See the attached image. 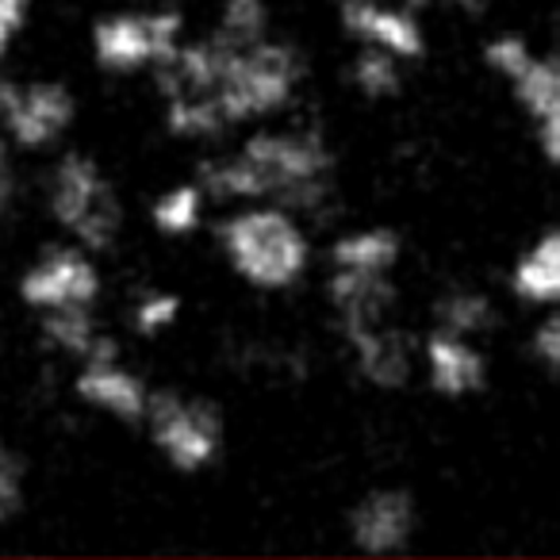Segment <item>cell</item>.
Listing matches in <instances>:
<instances>
[{"instance_id":"cell-1","label":"cell","mask_w":560,"mask_h":560,"mask_svg":"<svg viewBox=\"0 0 560 560\" xmlns=\"http://www.w3.org/2000/svg\"><path fill=\"white\" fill-rule=\"evenodd\" d=\"M330 158L319 131H261L234 154L200 170L208 200H277L280 208L319 215L330 196Z\"/></svg>"},{"instance_id":"cell-2","label":"cell","mask_w":560,"mask_h":560,"mask_svg":"<svg viewBox=\"0 0 560 560\" xmlns=\"http://www.w3.org/2000/svg\"><path fill=\"white\" fill-rule=\"evenodd\" d=\"M219 246H223L231 269L246 284L265 292L292 289L307 272L312 246L300 231L296 215L289 208H246L219 226Z\"/></svg>"},{"instance_id":"cell-3","label":"cell","mask_w":560,"mask_h":560,"mask_svg":"<svg viewBox=\"0 0 560 560\" xmlns=\"http://www.w3.org/2000/svg\"><path fill=\"white\" fill-rule=\"evenodd\" d=\"M304 81V58L289 43H249V47H231L226 43V62L219 73L215 101L226 116V127L249 124L280 112L296 96Z\"/></svg>"},{"instance_id":"cell-4","label":"cell","mask_w":560,"mask_h":560,"mask_svg":"<svg viewBox=\"0 0 560 560\" xmlns=\"http://www.w3.org/2000/svg\"><path fill=\"white\" fill-rule=\"evenodd\" d=\"M47 211L81 249L104 254L124 231V208L89 154H62L47 177Z\"/></svg>"},{"instance_id":"cell-5","label":"cell","mask_w":560,"mask_h":560,"mask_svg":"<svg viewBox=\"0 0 560 560\" xmlns=\"http://www.w3.org/2000/svg\"><path fill=\"white\" fill-rule=\"evenodd\" d=\"M185 35V16L165 12H116L93 27V58L108 73L158 70Z\"/></svg>"},{"instance_id":"cell-6","label":"cell","mask_w":560,"mask_h":560,"mask_svg":"<svg viewBox=\"0 0 560 560\" xmlns=\"http://www.w3.org/2000/svg\"><path fill=\"white\" fill-rule=\"evenodd\" d=\"M158 453L180 472H200L211 465L223 442V419L208 399H188L177 392H150L147 419Z\"/></svg>"},{"instance_id":"cell-7","label":"cell","mask_w":560,"mask_h":560,"mask_svg":"<svg viewBox=\"0 0 560 560\" xmlns=\"http://www.w3.org/2000/svg\"><path fill=\"white\" fill-rule=\"evenodd\" d=\"M78 119V101L62 81H24L9 85L4 108H0V131L9 142L27 154L50 150Z\"/></svg>"},{"instance_id":"cell-8","label":"cell","mask_w":560,"mask_h":560,"mask_svg":"<svg viewBox=\"0 0 560 560\" xmlns=\"http://www.w3.org/2000/svg\"><path fill=\"white\" fill-rule=\"evenodd\" d=\"M20 300L39 315L58 307H93L101 300V269L78 242L50 246L20 277Z\"/></svg>"},{"instance_id":"cell-9","label":"cell","mask_w":560,"mask_h":560,"mask_svg":"<svg viewBox=\"0 0 560 560\" xmlns=\"http://www.w3.org/2000/svg\"><path fill=\"white\" fill-rule=\"evenodd\" d=\"M342 24L365 47L388 50L399 62L422 58V50H427V35H422L419 16L411 9L392 4V0H342Z\"/></svg>"},{"instance_id":"cell-10","label":"cell","mask_w":560,"mask_h":560,"mask_svg":"<svg viewBox=\"0 0 560 560\" xmlns=\"http://www.w3.org/2000/svg\"><path fill=\"white\" fill-rule=\"evenodd\" d=\"M73 392L85 407L108 415V419L119 422H142L150 407V388L142 384L139 373L124 365L119 358L108 361H89V365L78 369V381H73Z\"/></svg>"},{"instance_id":"cell-11","label":"cell","mask_w":560,"mask_h":560,"mask_svg":"<svg viewBox=\"0 0 560 560\" xmlns=\"http://www.w3.org/2000/svg\"><path fill=\"white\" fill-rule=\"evenodd\" d=\"M353 365L376 388H404L415 373V346L404 330L388 327V323H373V327L346 330Z\"/></svg>"},{"instance_id":"cell-12","label":"cell","mask_w":560,"mask_h":560,"mask_svg":"<svg viewBox=\"0 0 560 560\" xmlns=\"http://www.w3.org/2000/svg\"><path fill=\"white\" fill-rule=\"evenodd\" d=\"M330 312H335L338 327L358 330L384 323L396 304V289H392L388 272H358V269H335L327 284Z\"/></svg>"},{"instance_id":"cell-13","label":"cell","mask_w":560,"mask_h":560,"mask_svg":"<svg viewBox=\"0 0 560 560\" xmlns=\"http://www.w3.org/2000/svg\"><path fill=\"white\" fill-rule=\"evenodd\" d=\"M415 529V506H411V495L404 491H373L358 503L350 518V534L353 541L361 545L365 552H396L407 545Z\"/></svg>"},{"instance_id":"cell-14","label":"cell","mask_w":560,"mask_h":560,"mask_svg":"<svg viewBox=\"0 0 560 560\" xmlns=\"http://www.w3.org/2000/svg\"><path fill=\"white\" fill-rule=\"evenodd\" d=\"M39 335H43V342H47V350L62 353V358L78 361V365L119 358L116 338L104 335L93 307H58V312H43Z\"/></svg>"},{"instance_id":"cell-15","label":"cell","mask_w":560,"mask_h":560,"mask_svg":"<svg viewBox=\"0 0 560 560\" xmlns=\"http://www.w3.org/2000/svg\"><path fill=\"white\" fill-rule=\"evenodd\" d=\"M422 361H427V376L434 384V392L442 396H468L483 384V358L480 350H472V342L453 330H438V335L427 338L422 346Z\"/></svg>"},{"instance_id":"cell-16","label":"cell","mask_w":560,"mask_h":560,"mask_svg":"<svg viewBox=\"0 0 560 560\" xmlns=\"http://www.w3.org/2000/svg\"><path fill=\"white\" fill-rule=\"evenodd\" d=\"M511 284L526 304H560V226L518 257Z\"/></svg>"},{"instance_id":"cell-17","label":"cell","mask_w":560,"mask_h":560,"mask_svg":"<svg viewBox=\"0 0 560 560\" xmlns=\"http://www.w3.org/2000/svg\"><path fill=\"white\" fill-rule=\"evenodd\" d=\"M399 261V234L388 226H365V231L342 234L330 246V265L335 269L358 272H392Z\"/></svg>"},{"instance_id":"cell-18","label":"cell","mask_w":560,"mask_h":560,"mask_svg":"<svg viewBox=\"0 0 560 560\" xmlns=\"http://www.w3.org/2000/svg\"><path fill=\"white\" fill-rule=\"evenodd\" d=\"M518 104L529 116L545 119L552 108H560V55H534L526 62V70L511 81Z\"/></svg>"},{"instance_id":"cell-19","label":"cell","mask_w":560,"mask_h":560,"mask_svg":"<svg viewBox=\"0 0 560 560\" xmlns=\"http://www.w3.org/2000/svg\"><path fill=\"white\" fill-rule=\"evenodd\" d=\"M203 200H208V192L200 188V180L165 188L154 200V208H150V219H154L158 234H165V238H185V234H192L203 219Z\"/></svg>"},{"instance_id":"cell-20","label":"cell","mask_w":560,"mask_h":560,"mask_svg":"<svg viewBox=\"0 0 560 560\" xmlns=\"http://www.w3.org/2000/svg\"><path fill=\"white\" fill-rule=\"evenodd\" d=\"M350 81L361 96H369V101H388V96L399 93V81H404L399 58L381 47H365L358 58H353Z\"/></svg>"},{"instance_id":"cell-21","label":"cell","mask_w":560,"mask_h":560,"mask_svg":"<svg viewBox=\"0 0 560 560\" xmlns=\"http://www.w3.org/2000/svg\"><path fill=\"white\" fill-rule=\"evenodd\" d=\"M495 312H491V300L483 292H472V289H457L438 304V323L442 330H453L460 338H476L491 327Z\"/></svg>"},{"instance_id":"cell-22","label":"cell","mask_w":560,"mask_h":560,"mask_svg":"<svg viewBox=\"0 0 560 560\" xmlns=\"http://www.w3.org/2000/svg\"><path fill=\"white\" fill-rule=\"evenodd\" d=\"M215 35L231 47H249V43L269 39V9L265 0H223Z\"/></svg>"},{"instance_id":"cell-23","label":"cell","mask_w":560,"mask_h":560,"mask_svg":"<svg viewBox=\"0 0 560 560\" xmlns=\"http://www.w3.org/2000/svg\"><path fill=\"white\" fill-rule=\"evenodd\" d=\"M177 315H180V300L173 296V292H147V296L135 304L131 327H135V335L154 338V335H165V330L177 323Z\"/></svg>"},{"instance_id":"cell-24","label":"cell","mask_w":560,"mask_h":560,"mask_svg":"<svg viewBox=\"0 0 560 560\" xmlns=\"http://www.w3.org/2000/svg\"><path fill=\"white\" fill-rule=\"evenodd\" d=\"M534 58V50H529V43L522 39V35H495V39L483 47V62H488L491 73H499L503 81H514L522 70H526V62Z\"/></svg>"},{"instance_id":"cell-25","label":"cell","mask_w":560,"mask_h":560,"mask_svg":"<svg viewBox=\"0 0 560 560\" xmlns=\"http://www.w3.org/2000/svg\"><path fill=\"white\" fill-rule=\"evenodd\" d=\"M24 503V465L0 438V522H9Z\"/></svg>"},{"instance_id":"cell-26","label":"cell","mask_w":560,"mask_h":560,"mask_svg":"<svg viewBox=\"0 0 560 560\" xmlns=\"http://www.w3.org/2000/svg\"><path fill=\"white\" fill-rule=\"evenodd\" d=\"M20 200V173H16V147L0 131V219H9Z\"/></svg>"},{"instance_id":"cell-27","label":"cell","mask_w":560,"mask_h":560,"mask_svg":"<svg viewBox=\"0 0 560 560\" xmlns=\"http://www.w3.org/2000/svg\"><path fill=\"white\" fill-rule=\"evenodd\" d=\"M27 12H32V0H0V58L9 55L27 27Z\"/></svg>"},{"instance_id":"cell-28","label":"cell","mask_w":560,"mask_h":560,"mask_svg":"<svg viewBox=\"0 0 560 560\" xmlns=\"http://www.w3.org/2000/svg\"><path fill=\"white\" fill-rule=\"evenodd\" d=\"M534 350L541 353V361H549L560 373V312L541 323V330H537V338H534Z\"/></svg>"},{"instance_id":"cell-29","label":"cell","mask_w":560,"mask_h":560,"mask_svg":"<svg viewBox=\"0 0 560 560\" xmlns=\"http://www.w3.org/2000/svg\"><path fill=\"white\" fill-rule=\"evenodd\" d=\"M541 147H545V158L560 170V108H552L549 116L541 119Z\"/></svg>"},{"instance_id":"cell-30","label":"cell","mask_w":560,"mask_h":560,"mask_svg":"<svg viewBox=\"0 0 560 560\" xmlns=\"http://www.w3.org/2000/svg\"><path fill=\"white\" fill-rule=\"evenodd\" d=\"M453 9H460V12H483V9H491L495 0H450Z\"/></svg>"},{"instance_id":"cell-31","label":"cell","mask_w":560,"mask_h":560,"mask_svg":"<svg viewBox=\"0 0 560 560\" xmlns=\"http://www.w3.org/2000/svg\"><path fill=\"white\" fill-rule=\"evenodd\" d=\"M392 4H399V9H411V12H419V9H427L430 0H392Z\"/></svg>"},{"instance_id":"cell-32","label":"cell","mask_w":560,"mask_h":560,"mask_svg":"<svg viewBox=\"0 0 560 560\" xmlns=\"http://www.w3.org/2000/svg\"><path fill=\"white\" fill-rule=\"evenodd\" d=\"M552 43H557V55H560V9H557V16H552Z\"/></svg>"},{"instance_id":"cell-33","label":"cell","mask_w":560,"mask_h":560,"mask_svg":"<svg viewBox=\"0 0 560 560\" xmlns=\"http://www.w3.org/2000/svg\"><path fill=\"white\" fill-rule=\"evenodd\" d=\"M9 85H12V81L4 78V70H0V108H4V96H9Z\"/></svg>"}]
</instances>
